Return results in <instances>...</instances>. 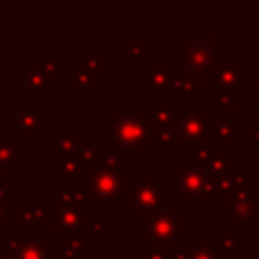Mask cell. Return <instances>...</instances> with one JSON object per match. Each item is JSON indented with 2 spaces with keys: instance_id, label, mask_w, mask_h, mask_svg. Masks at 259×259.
<instances>
[{
  "instance_id": "obj_1",
  "label": "cell",
  "mask_w": 259,
  "mask_h": 259,
  "mask_svg": "<svg viewBox=\"0 0 259 259\" xmlns=\"http://www.w3.org/2000/svg\"><path fill=\"white\" fill-rule=\"evenodd\" d=\"M227 55V38L212 36L206 26H192L170 51V65L178 77L206 83Z\"/></svg>"
},
{
  "instance_id": "obj_2",
  "label": "cell",
  "mask_w": 259,
  "mask_h": 259,
  "mask_svg": "<svg viewBox=\"0 0 259 259\" xmlns=\"http://www.w3.org/2000/svg\"><path fill=\"white\" fill-rule=\"evenodd\" d=\"M109 136H107V152L105 156L115 158L117 148H123V158L134 156L138 148H146L150 136V109L138 111H123L117 109L113 117L105 121Z\"/></svg>"
},
{
  "instance_id": "obj_3",
  "label": "cell",
  "mask_w": 259,
  "mask_h": 259,
  "mask_svg": "<svg viewBox=\"0 0 259 259\" xmlns=\"http://www.w3.org/2000/svg\"><path fill=\"white\" fill-rule=\"evenodd\" d=\"M162 174H136L132 182L125 184L123 208L127 212L140 210L144 214L172 210V196L162 190Z\"/></svg>"
},
{
  "instance_id": "obj_4",
  "label": "cell",
  "mask_w": 259,
  "mask_h": 259,
  "mask_svg": "<svg viewBox=\"0 0 259 259\" xmlns=\"http://www.w3.org/2000/svg\"><path fill=\"white\" fill-rule=\"evenodd\" d=\"M89 202H123L125 192V158L123 156H103L97 168L87 178Z\"/></svg>"
},
{
  "instance_id": "obj_5",
  "label": "cell",
  "mask_w": 259,
  "mask_h": 259,
  "mask_svg": "<svg viewBox=\"0 0 259 259\" xmlns=\"http://www.w3.org/2000/svg\"><path fill=\"white\" fill-rule=\"evenodd\" d=\"M170 184L172 194H178L182 202H221L214 180L196 166H170Z\"/></svg>"
},
{
  "instance_id": "obj_6",
  "label": "cell",
  "mask_w": 259,
  "mask_h": 259,
  "mask_svg": "<svg viewBox=\"0 0 259 259\" xmlns=\"http://www.w3.org/2000/svg\"><path fill=\"white\" fill-rule=\"evenodd\" d=\"M206 87L210 93H251L253 91V75L247 67L231 53L221 59L219 69L208 77Z\"/></svg>"
},
{
  "instance_id": "obj_7",
  "label": "cell",
  "mask_w": 259,
  "mask_h": 259,
  "mask_svg": "<svg viewBox=\"0 0 259 259\" xmlns=\"http://www.w3.org/2000/svg\"><path fill=\"white\" fill-rule=\"evenodd\" d=\"M146 223V239L144 245L164 249L172 253L180 247V227H182V214L178 210H166V212H152L144 214Z\"/></svg>"
},
{
  "instance_id": "obj_8",
  "label": "cell",
  "mask_w": 259,
  "mask_h": 259,
  "mask_svg": "<svg viewBox=\"0 0 259 259\" xmlns=\"http://www.w3.org/2000/svg\"><path fill=\"white\" fill-rule=\"evenodd\" d=\"M227 221L235 223L237 231H251L259 223V190L255 182L241 186L227 202Z\"/></svg>"
},
{
  "instance_id": "obj_9",
  "label": "cell",
  "mask_w": 259,
  "mask_h": 259,
  "mask_svg": "<svg viewBox=\"0 0 259 259\" xmlns=\"http://www.w3.org/2000/svg\"><path fill=\"white\" fill-rule=\"evenodd\" d=\"M210 115L204 109H178L174 111V140L176 148H192L208 140Z\"/></svg>"
},
{
  "instance_id": "obj_10",
  "label": "cell",
  "mask_w": 259,
  "mask_h": 259,
  "mask_svg": "<svg viewBox=\"0 0 259 259\" xmlns=\"http://www.w3.org/2000/svg\"><path fill=\"white\" fill-rule=\"evenodd\" d=\"M146 148H176L174 109L170 99H158L150 107V136Z\"/></svg>"
},
{
  "instance_id": "obj_11",
  "label": "cell",
  "mask_w": 259,
  "mask_h": 259,
  "mask_svg": "<svg viewBox=\"0 0 259 259\" xmlns=\"http://www.w3.org/2000/svg\"><path fill=\"white\" fill-rule=\"evenodd\" d=\"M91 225L89 221V204H63L53 206L51 227L61 233H81L87 231Z\"/></svg>"
},
{
  "instance_id": "obj_12",
  "label": "cell",
  "mask_w": 259,
  "mask_h": 259,
  "mask_svg": "<svg viewBox=\"0 0 259 259\" xmlns=\"http://www.w3.org/2000/svg\"><path fill=\"white\" fill-rule=\"evenodd\" d=\"M178 75L174 73L170 63H146L144 65V91H176Z\"/></svg>"
},
{
  "instance_id": "obj_13",
  "label": "cell",
  "mask_w": 259,
  "mask_h": 259,
  "mask_svg": "<svg viewBox=\"0 0 259 259\" xmlns=\"http://www.w3.org/2000/svg\"><path fill=\"white\" fill-rule=\"evenodd\" d=\"M14 117H16V130H14L16 138H42V130H40L42 111L34 109L32 101H24V105L14 111Z\"/></svg>"
},
{
  "instance_id": "obj_14",
  "label": "cell",
  "mask_w": 259,
  "mask_h": 259,
  "mask_svg": "<svg viewBox=\"0 0 259 259\" xmlns=\"http://www.w3.org/2000/svg\"><path fill=\"white\" fill-rule=\"evenodd\" d=\"M212 180H214V188H217V194H219L221 202L227 204L229 198H231L241 186H245L247 182L253 180V176L247 174V166H245V164H237L231 172H227V174L221 176V178H212Z\"/></svg>"
},
{
  "instance_id": "obj_15",
  "label": "cell",
  "mask_w": 259,
  "mask_h": 259,
  "mask_svg": "<svg viewBox=\"0 0 259 259\" xmlns=\"http://www.w3.org/2000/svg\"><path fill=\"white\" fill-rule=\"evenodd\" d=\"M16 221H20L24 225V229L28 231H36V229H42V225L51 219H53V204L51 202H40V204H34V202H24L20 210H16L14 214Z\"/></svg>"
},
{
  "instance_id": "obj_16",
  "label": "cell",
  "mask_w": 259,
  "mask_h": 259,
  "mask_svg": "<svg viewBox=\"0 0 259 259\" xmlns=\"http://www.w3.org/2000/svg\"><path fill=\"white\" fill-rule=\"evenodd\" d=\"M69 89L73 93H95L99 89V75L79 63H73L69 67Z\"/></svg>"
},
{
  "instance_id": "obj_17",
  "label": "cell",
  "mask_w": 259,
  "mask_h": 259,
  "mask_svg": "<svg viewBox=\"0 0 259 259\" xmlns=\"http://www.w3.org/2000/svg\"><path fill=\"white\" fill-rule=\"evenodd\" d=\"M208 140H214L221 148H233L237 144V121L235 119H210Z\"/></svg>"
},
{
  "instance_id": "obj_18",
  "label": "cell",
  "mask_w": 259,
  "mask_h": 259,
  "mask_svg": "<svg viewBox=\"0 0 259 259\" xmlns=\"http://www.w3.org/2000/svg\"><path fill=\"white\" fill-rule=\"evenodd\" d=\"M24 91L32 93H49L53 89V81L45 75L38 63H28L24 65Z\"/></svg>"
},
{
  "instance_id": "obj_19",
  "label": "cell",
  "mask_w": 259,
  "mask_h": 259,
  "mask_svg": "<svg viewBox=\"0 0 259 259\" xmlns=\"http://www.w3.org/2000/svg\"><path fill=\"white\" fill-rule=\"evenodd\" d=\"M89 247L79 233H63L61 237V259H87Z\"/></svg>"
},
{
  "instance_id": "obj_20",
  "label": "cell",
  "mask_w": 259,
  "mask_h": 259,
  "mask_svg": "<svg viewBox=\"0 0 259 259\" xmlns=\"http://www.w3.org/2000/svg\"><path fill=\"white\" fill-rule=\"evenodd\" d=\"M214 241H217V247H219V251H221V255L225 259H233L237 255V251L247 247V241L237 235V229H221V231H217Z\"/></svg>"
},
{
  "instance_id": "obj_21",
  "label": "cell",
  "mask_w": 259,
  "mask_h": 259,
  "mask_svg": "<svg viewBox=\"0 0 259 259\" xmlns=\"http://www.w3.org/2000/svg\"><path fill=\"white\" fill-rule=\"evenodd\" d=\"M79 130L77 127H65L61 136L51 140V156H65L75 154L79 150Z\"/></svg>"
},
{
  "instance_id": "obj_22",
  "label": "cell",
  "mask_w": 259,
  "mask_h": 259,
  "mask_svg": "<svg viewBox=\"0 0 259 259\" xmlns=\"http://www.w3.org/2000/svg\"><path fill=\"white\" fill-rule=\"evenodd\" d=\"M186 247L190 253L188 259H225L214 239H190Z\"/></svg>"
},
{
  "instance_id": "obj_23",
  "label": "cell",
  "mask_w": 259,
  "mask_h": 259,
  "mask_svg": "<svg viewBox=\"0 0 259 259\" xmlns=\"http://www.w3.org/2000/svg\"><path fill=\"white\" fill-rule=\"evenodd\" d=\"M53 241L51 239H30L18 249V259H49Z\"/></svg>"
},
{
  "instance_id": "obj_24",
  "label": "cell",
  "mask_w": 259,
  "mask_h": 259,
  "mask_svg": "<svg viewBox=\"0 0 259 259\" xmlns=\"http://www.w3.org/2000/svg\"><path fill=\"white\" fill-rule=\"evenodd\" d=\"M237 164H239L237 158H235V156H229L227 150H223V152H219L214 158H210V162L204 164L202 170H204L210 178H221V176H225L227 172H231Z\"/></svg>"
},
{
  "instance_id": "obj_25",
  "label": "cell",
  "mask_w": 259,
  "mask_h": 259,
  "mask_svg": "<svg viewBox=\"0 0 259 259\" xmlns=\"http://www.w3.org/2000/svg\"><path fill=\"white\" fill-rule=\"evenodd\" d=\"M225 148L221 146H212L210 140L202 142V144H196L190 148V154H188V160H190V166H196V168H204V164L210 162V158H214L219 152H223Z\"/></svg>"
},
{
  "instance_id": "obj_26",
  "label": "cell",
  "mask_w": 259,
  "mask_h": 259,
  "mask_svg": "<svg viewBox=\"0 0 259 259\" xmlns=\"http://www.w3.org/2000/svg\"><path fill=\"white\" fill-rule=\"evenodd\" d=\"M123 42H125V57H123L125 65L144 63V47H146L144 36H125Z\"/></svg>"
},
{
  "instance_id": "obj_27",
  "label": "cell",
  "mask_w": 259,
  "mask_h": 259,
  "mask_svg": "<svg viewBox=\"0 0 259 259\" xmlns=\"http://www.w3.org/2000/svg\"><path fill=\"white\" fill-rule=\"evenodd\" d=\"M24 156V150L16 146L14 138H0V162L4 166H10L16 162V158Z\"/></svg>"
},
{
  "instance_id": "obj_28",
  "label": "cell",
  "mask_w": 259,
  "mask_h": 259,
  "mask_svg": "<svg viewBox=\"0 0 259 259\" xmlns=\"http://www.w3.org/2000/svg\"><path fill=\"white\" fill-rule=\"evenodd\" d=\"M79 65L87 67L95 75H103L107 71V57L105 55H87L85 53V55L79 57Z\"/></svg>"
},
{
  "instance_id": "obj_29",
  "label": "cell",
  "mask_w": 259,
  "mask_h": 259,
  "mask_svg": "<svg viewBox=\"0 0 259 259\" xmlns=\"http://www.w3.org/2000/svg\"><path fill=\"white\" fill-rule=\"evenodd\" d=\"M38 65H40V69L45 71V75H47L53 83H59V81H61V55L45 57Z\"/></svg>"
},
{
  "instance_id": "obj_30",
  "label": "cell",
  "mask_w": 259,
  "mask_h": 259,
  "mask_svg": "<svg viewBox=\"0 0 259 259\" xmlns=\"http://www.w3.org/2000/svg\"><path fill=\"white\" fill-rule=\"evenodd\" d=\"M198 85L192 81V79H186V77H178V83H176V93L180 97V101H190V97L196 93Z\"/></svg>"
},
{
  "instance_id": "obj_31",
  "label": "cell",
  "mask_w": 259,
  "mask_h": 259,
  "mask_svg": "<svg viewBox=\"0 0 259 259\" xmlns=\"http://www.w3.org/2000/svg\"><path fill=\"white\" fill-rule=\"evenodd\" d=\"M107 233H109V225L107 221H93L87 229V235L91 241H105L107 239Z\"/></svg>"
},
{
  "instance_id": "obj_32",
  "label": "cell",
  "mask_w": 259,
  "mask_h": 259,
  "mask_svg": "<svg viewBox=\"0 0 259 259\" xmlns=\"http://www.w3.org/2000/svg\"><path fill=\"white\" fill-rule=\"evenodd\" d=\"M22 243L24 241H20V239L8 241V245L0 249V259H18V249L22 247Z\"/></svg>"
},
{
  "instance_id": "obj_33",
  "label": "cell",
  "mask_w": 259,
  "mask_h": 259,
  "mask_svg": "<svg viewBox=\"0 0 259 259\" xmlns=\"http://www.w3.org/2000/svg\"><path fill=\"white\" fill-rule=\"evenodd\" d=\"M217 101H219V107L225 109V111H235L237 109V99H235L233 93H221L217 97Z\"/></svg>"
},
{
  "instance_id": "obj_34",
  "label": "cell",
  "mask_w": 259,
  "mask_h": 259,
  "mask_svg": "<svg viewBox=\"0 0 259 259\" xmlns=\"http://www.w3.org/2000/svg\"><path fill=\"white\" fill-rule=\"evenodd\" d=\"M245 146L259 148V125H251L245 130Z\"/></svg>"
},
{
  "instance_id": "obj_35",
  "label": "cell",
  "mask_w": 259,
  "mask_h": 259,
  "mask_svg": "<svg viewBox=\"0 0 259 259\" xmlns=\"http://www.w3.org/2000/svg\"><path fill=\"white\" fill-rule=\"evenodd\" d=\"M144 259H170V253L158 247H150L144 245Z\"/></svg>"
},
{
  "instance_id": "obj_36",
  "label": "cell",
  "mask_w": 259,
  "mask_h": 259,
  "mask_svg": "<svg viewBox=\"0 0 259 259\" xmlns=\"http://www.w3.org/2000/svg\"><path fill=\"white\" fill-rule=\"evenodd\" d=\"M0 204L2 206H8V208H16L14 206V194L8 192V188L4 184H0Z\"/></svg>"
},
{
  "instance_id": "obj_37",
  "label": "cell",
  "mask_w": 259,
  "mask_h": 259,
  "mask_svg": "<svg viewBox=\"0 0 259 259\" xmlns=\"http://www.w3.org/2000/svg\"><path fill=\"white\" fill-rule=\"evenodd\" d=\"M14 214H16V208H8L0 204V231L8 225V221H14Z\"/></svg>"
},
{
  "instance_id": "obj_38",
  "label": "cell",
  "mask_w": 259,
  "mask_h": 259,
  "mask_svg": "<svg viewBox=\"0 0 259 259\" xmlns=\"http://www.w3.org/2000/svg\"><path fill=\"white\" fill-rule=\"evenodd\" d=\"M251 75H253V91H251V95H253V101L259 103V63L253 67Z\"/></svg>"
},
{
  "instance_id": "obj_39",
  "label": "cell",
  "mask_w": 259,
  "mask_h": 259,
  "mask_svg": "<svg viewBox=\"0 0 259 259\" xmlns=\"http://www.w3.org/2000/svg\"><path fill=\"white\" fill-rule=\"evenodd\" d=\"M188 257H190V253H188V247H182V245L170 253V259H188Z\"/></svg>"
},
{
  "instance_id": "obj_40",
  "label": "cell",
  "mask_w": 259,
  "mask_h": 259,
  "mask_svg": "<svg viewBox=\"0 0 259 259\" xmlns=\"http://www.w3.org/2000/svg\"><path fill=\"white\" fill-rule=\"evenodd\" d=\"M253 182H255V186L259 184V156H255L253 158Z\"/></svg>"
},
{
  "instance_id": "obj_41",
  "label": "cell",
  "mask_w": 259,
  "mask_h": 259,
  "mask_svg": "<svg viewBox=\"0 0 259 259\" xmlns=\"http://www.w3.org/2000/svg\"><path fill=\"white\" fill-rule=\"evenodd\" d=\"M253 125H259V103H257V111H255V117H253Z\"/></svg>"
},
{
  "instance_id": "obj_42",
  "label": "cell",
  "mask_w": 259,
  "mask_h": 259,
  "mask_svg": "<svg viewBox=\"0 0 259 259\" xmlns=\"http://www.w3.org/2000/svg\"><path fill=\"white\" fill-rule=\"evenodd\" d=\"M4 172H6V166H4L2 162H0V174H4Z\"/></svg>"
},
{
  "instance_id": "obj_43",
  "label": "cell",
  "mask_w": 259,
  "mask_h": 259,
  "mask_svg": "<svg viewBox=\"0 0 259 259\" xmlns=\"http://www.w3.org/2000/svg\"><path fill=\"white\" fill-rule=\"evenodd\" d=\"M247 259H259V257H247Z\"/></svg>"
}]
</instances>
